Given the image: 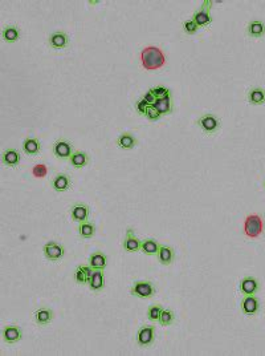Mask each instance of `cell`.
<instances>
[{
  "mask_svg": "<svg viewBox=\"0 0 265 356\" xmlns=\"http://www.w3.org/2000/svg\"><path fill=\"white\" fill-rule=\"evenodd\" d=\"M87 286L92 291L100 292L105 287V276H104V270H93L87 282Z\"/></svg>",
  "mask_w": 265,
  "mask_h": 356,
  "instance_id": "cell-17",
  "label": "cell"
},
{
  "mask_svg": "<svg viewBox=\"0 0 265 356\" xmlns=\"http://www.w3.org/2000/svg\"><path fill=\"white\" fill-rule=\"evenodd\" d=\"M247 35L252 39H261L265 35V24L261 20H251L247 26Z\"/></svg>",
  "mask_w": 265,
  "mask_h": 356,
  "instance_id": "cell-19",
  "label": "cell"
},
{
  "mask_svg": "<svg viewBox=\"0 0 265 356\" xmlns=\"http://www.w3.org/2000/svg\"><path fill=\"white\" fill-rule=\"evenodd\" d=\"M247 100L251 105H262L265 104V89L261 87H252L247 92Z\"/></svg>",
  "mask_w": 265,
  "mask_h": 356,
  "instance_id": "cell-18",
  "label": "cell"
},
{
  "mask_svg": "<svg viewBox=\"0 0 265 356\" xmlns=\"http://www.w3.org/2000/svg\"><path fill=\"white\" fill-rule=\"evenodd\" d=\"M162 310H163V306L162 305L150 306L149 310H147V318H149L151 322H158L160 314H162Z\"/></svg>",
  "mask_w": 265,
  "mask_h": 356,
  "instance_id": "cell-33",
  "label": "cell"
},
{
  "mask_svg": "<svg viewBox=\"0 0 265 356\" xmlns=\"http://www.w3.org/2000/svg\"><path fill=\"white\" fill-rule=\"evenodd\" d=\"M22 161V154L18 149L8 148L2 154V162L7 167H18Z\"/></svg>",
  "mask_w": 265,
  "mask_h": 356,
  "instance_id": "cell-15",
  "label": "cell"
},
{
  "mask_svg": "<svg viewBox=\"0 0 265 356\" xmlns=\"http://www.w3.org/2000/svg\"><path fill=\"white\" fill-rule=\"evenodd\" d=\"M145 117L149 121H153V123H155V121H158L160 117H162V114H160V113L158 112V110H156L153 105H150L149 108L146 109Z\"/></svg>",
  "mask_w": 265,
  "mask_h": 356,
  "instance_id": "cell-34",
  "label": "cell"
},
{
  "mask_svg": "<svg viewBox=\"0 0 265 356\" xmlns=\"http://www.w3.org/2000/svg\"><path fill=\"white\" fill-rule=\"evenodd\" d=\"M2 336L3 340L7 344H15L22 340L23 338V330L16 324H11V326H6L2 331Z\"/></svg>",
  "mask_w": 265,
  "mask_h": 356,
  "instance_id": "cell-11",
  "label": "cell"
},
{
  "mask_svg": "<svg viewBox=\"0 0 265 356\" xmlns=\"http://www.w3.org/2000/svg\"><path fill=\"white\" fill-rule=\"evenodd\" d=\"M264 188H265V182H264Z\"/></svg>",
  "mask_w": 265,
  "mask_h": 356,
  "instance_id": "cell-38",
  "label": "cell"
},
{
  "mask_svg": "<svg viewBox=\"0 0 265 356\" xmlns=\"http://www.w3.org/2000/svg\"><path fill=\"white\" fill-rule=\"evenodd\" d=\"M158 261L164 266L171 265L175 259V251L172 247L167 246V245H160L159 251H158Z\"/></svg>",
  "mask_w": 265,
  "mask_h": 356,
  "instance_id": "cell-22",
  "label": "cell"
},
{
  "mask_svg": "<svg viewBox=\"0 0 265 356\" xmlns=\"http://www.w3.org/2000/svg\"><path fill=\"white\" fill-rule=\"evenodd\" d=\"M143 62L146 68H158L163 64V56L156 48H147L143 51Z\"/></svg>",
  "mask_w": 265,
  "mask_h": 356,
  "instance_id": "cell-8",
  "label": "cell"
},
{
  "mask_svg": "<svg viewBox=\"0 0 265 356\" xmlns=\"http://www.w3.org/2000/svg\"><path fill=\"white\" fill-rule=\"evenodd\" d=\"M211 6H212V3H211L210 0H204L203 3H202V6H200L199 10H196L195 12H194L193 15V20L194 22L199 26V28L202 27H207L210 26L211 23H212V16H211Z\"/></svg>",
  "mask_w": 265,
  "mask_h": 356,
  "instance_id": "cell-3",
  "label": "cell"
},
{
  "mask_svg": "<svg viewBox=\"0 0 265 356\" xmlns=\"http://www.w3.org/2000/svg\"><path fill=\"white\" fill-rule=\"evenodd\" d=\"M159 246L160 244L154 238H147V240L142 241L141 245V251L143 254L146 255H158V251H159Z\"/></svg>",
  "mask_w": 265,
  "mask_h": 356,
  "instance_id": "cell-28",
  "label": "cell"
},
{
  "mask_svg": "<svg viewBox=\"0 0 265 356\" xmlns=\"http://www.w3.org/2000/svg\"><path fill=\"white\" fill-rule=\"evenodd\" d=\"M150 91H151V93L155 96V98H162V97H166V96L171 95V91L166 87H154V88H151Z\"/></svg>",
  "mask_w": 265,
  "mask_h": 356,
  "instance_id": "cell-35",
  "label": "cell"
},
{
  "mask_svg": "<svg viewBox=\"0 0 265 356\" xmlns=\"http://www.w3.org/2000/svg\"><path fill=\"white\" fill-rule=\"evenodd\" d=\"M2 37L8 44L16 43L20 39V29L16 26H6L2 31Z\"/></svg>",
  "mask_w": 265,
  "mask_h": 356,
  "instance_id": "cell-27",
  "label": "cell"
},
{
  "mask_svg": "<svg viewBox=\"0 0 265 356\" xmlns=\"http://www.w3.org/2000/svg\"><path fill=\"white\" fill-rule=\"evenodd\" d=\"M89 214H91V209L89 206L85 204H74L72 207H70V215H72V219L74 222H86L89 219Z\"/></svg>",
  "mask_w": 265,
  "mask_h": 356,
  "instance_id": "cell-14",
  "label": "cell"
},
{
  "mask_svg": "<svg viewBox=\"0 0 265 356\" xmlns=\"http://www.w3.org/2000/svg\"><path fill=\"white\" fill-rule=\"evenodd\" d=\"M239 290L243 295H256L260 290V282L257 278L252 275L244 276L243 279L240 280Z\"/></svg>",
  "mask_w": 265,
  "mask_h": 356,
  "instance_id": "cell-9",
  "label": "cell"
},
{
  "mask_svg": "<svg viewBox=\"0 0 265 356\" xmlns=\"http://www.w3.org/2000/svg\"><path fill=\"white\" fill-rule=\"evenodd\" d=\"M196 125L199 127V129H202L203 133L208 136H212L214 133L220 129V120L218 118V116H215L212 113H206L203 116H200L196 120Z\"/></svg>",
  "mask_w": 265,
  "mask_h": 356,
  "instance_id": "cell-2",
  "label": "cell"
},
{
  "mask_svg": "<svg viewBox=\"0 0 265 356\" xmlns=\"http://www.w3.org/2000/svg\"><path fill=\"white\" fill-rule=\"evenodd\" d=\"M70 186H72V181H70V177L66 173H58L52 180V188L57 193L68 192L70 189Z\"/></svg>",
  "mask_w": 265,
  "mask_h": 356,
  "instance_id": "cell-16",
  "label": "cell"
},
{
  "mask_svg": "<svg viewBox=\"0 0 265 356\" xmlns=\"http://www.w3.org/2000/svg\"><path fill=\"white\" fill-rule=\"evenodd\" d=\"M117 145L124 150L134 149L135 145H137V138H135L134 135L129 133V132H124L117 138Z\"/></svg>",
  "mask_w": 265,
  "mask_h": 356,
  "instance_id": "cell-23",
  "label": "cell"
},
{
  "mask_svg": "<svg viewBox=\"0 0 265 356\" xmlns=\"http://www.w3.org/2000/svg\"><path fill=\"white\" fill-rule=\"evenodd\" d=\"M182 28H183L186 35H190V36H191V35H195V33L199 31V26L194 22L193 19H187V20H185V22L182 23Z\"/></svg>",
  "mask_w": 265,
  "mask_h": 356,
  "instance_id": "cell-32",
  "label": "cell"
},
{
  "mask_svg": "<svg viewBox=\"0 0 265 356\" xmlns=\"http://www.w3.org/2000/svg\"><path fill=\"white\" fill-rule=\"evenodd\" d=\"M155 340V327L151 324H145L139 328L137 334V344L141 348H149Z\"/></svg>",
  "mask_w": 265,
  "mask_h": 356,
  "instance_id": "cell-5",
  "label": "cell"
},
{
  "mask_svg": "<svg viewBox=\"0 0 265 356\" xmlns=\"http://www.w3.org/2000/svg\"><path fill=\"white\" fill-rule=\"evenodd\" d=\"M155 292V286L150 280H135L133 282L130 288V294L141 299L153 298Z\"/></svg>",
  "mask_w": 265,
  "mask_h": 356,
  "instance_id": "cell-1",
  "label": "cell"
},
{
  "mask_svg": "<svg viewBox=\"0 0 265 356\" xmlns=\"http://www.w3.org/2000/svg\"><path fill=\"white\" fill-rule=\"evenodd\" d=\"M260 301L256 295H244V298L241 299L240 303V310L243 313L244 316L247 318H253L260 311Z\"/></svg>",
  "mask_w": 265,
  "mask_h": 356,
  "instance_id": "cell-4",
  "label": "cell"
},
{
  "mask_svg": "<svg viewBox=\"0 0 265 356\" xmlns=\"http://www.w3.org/2000/svg\"><path fill=\"white\" fill-rule=\"evenodd\" d=\"M142 98H143V100H145V101L147 102L149 105H153L154 102H155V100H156L155 96H154L153 93H151V91H147V92H146V93H145V95H143V97H142Z\"/></svg>",
  "mask_w": 265,
  "mask_h": 356,
  "instance_id": "cell-37",
  "label": "cell"
},
{
  "mask_svg": "<svg viewBox=\"0 0 265 356\" xmlns=\"http://www.w3.org/2000/svg\"><path fill=\"white\" fill-rule=\"evenodd\" d=\"M262 221L260 215H248L245 221V234L251 238L258 236L261 234Z\"/></svg>",
  "mask_w": 265,
  "mask_h": 356,
  "instance_id": "cell-10",
  "label": "cell"
},
{
  "mask_svg": "<svg viewBox=\"0 0 265 356\" xmlns=\"http://www.w3.org/2000/svg\"><path fill=\"white\" fill-rule=\"evenodd\" d=\"M141 245L142 241L138 240V236L135 235V233L133 231V229L126 230V234H125V240L122 242V246H124V250L126 253H137V251H141Z\"/></svg>",
  "mask_w": 265,
  "mask_h": 356,
  "instance_id": "cell-12",
  "label": "cell"
},
{
  "mask_svg": "<svg viewBox=\"0 0 265 356\" xmlns=\"http://www.w3.org/2000/svg\"><path fill=\"white\" fill-rule=\"evenodd\" d=\"M48 43H49L51 48L60 51V49H64V48L69 45V36L65 32L57 31V32H53L49 35Z\"/></svg>",
  "mask_w": 265,
  "mask_h": 356,
  "instance_id": "cell-13",
  "label": "cell"
},
{
  "mask_svg": "<svg viewBox=\"0 0 265 356\" xmlns=\"http://www.w3.org/2000/svg\"><path fill=\"white\" fill-rule=\"evenodd\" d=\"M73 153H74V148L72 142L65 138H60L53 144V154L58 160H69Z\"/></svg>",
  "mask_w": 265,
  "mask_h": 356,
  "instance_id": "cell-7",
  "label": "cell"
},
{
  "mask_svg": "<svg viewBox=\"0 0 265 356\" xmlns=\"http://www.w3.org/2000/svg\"><path fill=\"white\" fill-rule=\"evenodd\" d=\"M92 271H93V269H92L91 266H78L76 273H74V280L78 284H87Z\"/></svg>",
  "mask_w": 265,
  "mask_h": 356,
  "instance_id": "cell-29",
  "label": "cell"
},
{
  "mask_svg": "<svg viewBox=\"0 0 265 356\" xmlns=\"http://www.w3.org/2000/svg\"><path fill=\"white\" fill-rule=\"evenodd\" d=\"M22 149L23 152L26 153L27 156H31V157L37 156L41 150L40 141L35 137H27L26 140L23 141Z\"/></svg>",
  "mask_w": 265,
  "mask_h": 356,
  "instance_id": "cell-20",
  "label": "cell"
},
{
  "mask_svg": "<svg viewBox=\"0 0 265 356\" xmlns=\"http://www.w3.org/2000/svg\"><path fill=\"white\" fill-rule=\"evenodd\" d=\"M69 164L76 169H82L89 164V156L82 150H76L69 158Z\"/></svg>",
  "mask_w": 265,
  "mask_h": 356,
  "instance_id": "cell-26",
  "label": "cell"
},
{
  "mask_svg": "<svg viewBox=\"0 0 265 356\" xmlns=\"http://www.w3.org/2000/svg\"><path fill=\"white\" fill-rule=\"evenodd\" d=\"M53 311L51 309H47V307H43V309H39L35 311L33 314V319L36 322V324L39 326H47L53 320Z\"/></svg>",
  "mask_w": 265,
  "mask_h": 356,
  "instance_id": "cell-21",
  "label": "cell"
},
{
  "mask_svg": "<svg viewBox=\"0 0 265 356\" xmlns=\"http://www.w3.org/2000/svg\"><path fill=\"white\" fill-rule=\"evenodd\" d=\"M153 106L162 116H163V114H171V113H172V97H171L170 95L166 96V97L156 98Z\"/></svg>",
  "mask_w": 265,
  "mask_h": 356,
  "instance_id": "cell-24",
  "label": "cell"
},
{
  "mask_svg": "<svg viewBox=\"0 0 265 356\" xmlns=\"http://www.w3.org/2000/svg\"><path fill=\"white\" fill-rule=\"evenodd\" d=\"M43 253L45 255V258L51 262H58L64 258L65 254V249L60 244L55 242V241H49L43 246Z\"/></svg>",
  "mask_w": 265,
  "mask_h": 356,
  "instance_id": "cell-6",
  "label": "cell"
},
{
  "mask_svg": "<svg viewBox=\"0 0 265 356\" xmlns=\"http://www.w3.org/2000/svg\"><path fill=\"white\" fill-rule=\"evenodd\" d=\"M78 234L84 240L93 238L96 234V226L92 222H81L80 226H78Z\"/></svg>",
  "mask_w": 265,
  "mask_h": 356,
  "instance_id": "cell-30",
  "label": "cell"
},
{
  "mask_svg": "<svg viewBox=\"0 0 265 356\" xmlns=\"http://www.w3.org/2000/svg\"><path fill=\"white\" fill-rule=\"evenodd\" d=\"M175 320V314L174 311H171V310L167 309H163L162 310V314H160L159 316V324L160 326H163V327H167V326H171V324L174 323Z\"/></svg>",
  "mask_w": 265,
  "mask_h": 356,
  "instance_id": "cell-31",
  "label": "cell"
},
{
  "mask_svg": "<svg viewBox=\"0 0 265 356\" xmlns=\"http://www.w3.org/2000/svg\"><path fill=\"white\" fill-rule=\"evenodd\" d=\"M89 266L93 270H104L108 266V257L101 251L93 253L89 257Z\"/></svg>",
  "mask_w": 265,
  "mask_h": 356,
  "instance_id": "cell-25",
  "label": "cell"
},
{
  "mask_svg": "<svg viewBox=\"0 0 265 356\" xmlns=\"http://www.w3.org/2000/svg\"><path fill=\"white\" fill-rule=\"evenodd\" d=\"M149 106V104H147L143 98H139L138 101H135V110H137L139 114H143V116H145L146 109H147Z\"/></svg>",
  "mask_w": 265,
  "mask_h": 356,
  "instance_id": "cell-36",
  "label": "cell"
}]
</instances>
